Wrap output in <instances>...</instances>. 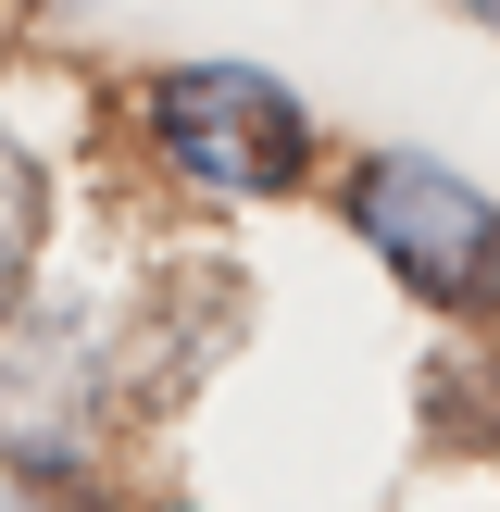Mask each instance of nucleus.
<instances>
[{"label": "nucleus", "mask_w": 500, "mask_h": 512, "mask_svg": "<svg viewBox=\"0 0 500 512\" xmlns=\"http://www.w3.org/2000/svg\"><path fill=\"white\" fill-rule=\"evenodd\" d=\"M38 238H50V163L0 125V313H13L25 275H38Z\"/></svg>", "instance_id": "4"}, {"label": "nucleus", "mask_w": 500, "mask_h": 512, "mask_svg": "<svg viewBox=\"0 0 500 512\" xmlns=\"http://www.w3.org/2000/svg\"><path fill=\"white\" fill-rule=\"evenodd\" d=\"M350 238L425 300V313H500V200L438 150H363L350 163Z\"/></svg>", "instance_id": "2"}, {"label": "nucleus", "mask_w": 500, "mask_h": 512, "mask_svg": "<svg viewBox=\"0 0 500 512\" xmlns=\"http://www.w3.org/2000/svg\"><path fill=\"white\" fill-rule=\"evenodd\" d=\"M463 13H475V25H488V38H500V0H463Z\"/></svg>", "instance_id": "5"}, {"label": "nucleus", "mask_w": 500, "mask_h": 512, "mask_svg": "<svg viewBox=\"0 0 500 512\" xmlns=\"http://www.w3.org/2000/svg\"><path fill=\"white\" fill-rule=\"evenodd\" d=\"M163 512H188V500H163Z\"/></svg>", "instance_id": "6"}, {"label": "nucleus", "mask_w": 500, "mask_h": 512, "mask_svg": "<svg viewBox=\"0 0 500 512\" xmlns=\"http://www.w3.org/2000/svg\"><path fill=\"white\" fill-rule=\"evenodd\" d=\"M138 125L200 200H288L313 175V113L263 63H163L138 88Z\"/></svg>", "instance_id": "1"}, {"label": "nucleus", "mask_w": 500, "mask_h": 512, "mask_svg": "<svg viewBox=\"0 0 500 512\" xmlns=\"http://www.w3.org/2000/svg\"><path fill=\"white\" fill-rule=\"evenodd\" d=\"M113 425V338L75 300H13L0 313V463L25 488H75Z\"/></svg>", "instance_id": "3"}]
</instances>
